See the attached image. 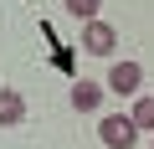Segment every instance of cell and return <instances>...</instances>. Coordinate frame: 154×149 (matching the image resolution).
<instances>
[{
    "label": "cell",
    "instance_id": "cell-1",
    "mask_svg": "<svg viewBox=\"0 0 154 149\" xmlns=\"http://www.w3.org/2000/svg\"><path fill=\"white\" fill-rule=\"evenodd\" d=\"M98 139L108 144V149H134V123H128V113H108L103 123H98Z\"/></svg>",
    "mask_w": 154,
    "mask_h": 149
},
{
    "label": "cell",
    "instance_id": "cell-5",
    "mask_svg": "<svg viewBox=\"0 0 154 149\" xmlns=\"http://www.w3.org/2000/svg\"><path fill=\"white\" fill-rule=\"evenodd\" d=\"M98 103H103V82H77L72 88V108L77 113H93Z\"/></svg>",
    "mask_w": 154,
    "mask_h": 149
},
{
    "label": "cell",
    "instance_id": "cell-7",
    "mask_svg": "<svg viewBox=\"0 0 154 149\" xmlns=\"http://www.w3.org/2000/svg\"><path fill=\"white\" fill-rule=\"evenodd\" d=\"M67 11L82 16V21H98V0H67Z\"/></svg>",
    "mask_w": 154,
    "mask_h": 149
},
{
    "label": "cell",
    "instance_id": "cell-4",
    "mask_svg": "<svg viewBox=\"0 0 154 149\" xmlns=\"http://www.w3.org/2000/svg\"><path fill=\"white\" fill-rule=\"evenodd\" d=\"M128 123H134V134H154V98H149V93H139V98H134Z\"/></svg>",
    "mask_w": 154,
    "mask_h": 149
},
{
    "label": "cell",
    "instance_id": "cell-6",
    "mask_svg": "<svg viewBox=\"0 0 154 149\" xmlns=\"http://www.w3.org/2000/svg\"><path fill=\"white\" fill-rule=\"evenodd\" d=\"M21 113H26L21 93H11V88H0V123H21Z\"/></svg>",
    "mask_w": 154,
    "mask_h": 149
},
{
    "label": "cell",
    "instance_id": "cell-2",
    "mask_svg": "<svg viewBox=\"0 0 154 149\" xmlns=\"http://www.w3.org/2000/svg\"><path fill=\"white\" fill-rule=\"evenodd\" d=\"M139 82H144V67L139 62H113V72H108V88L113 93H139Z\"/></svg>",
    "mask_w": 154,
    "mask_h": 149
},
{
    "label": "cell",
    "instance_id": "cell-3",
    "mask_svg": "<svg viewBox=\"0 0 154 149\" xmlns=\"http://www.w3.org/2000/svg\"><path fill=\"white\" fill-rule=\"evenodd\" d=\"M82 46H88V51H98V57H108V51L118 46V31H113V26H103V21H88Z\"/></svg>",
    "mask_w": 154,
    "mask_h": 149
}]
</instances>
